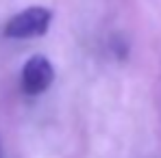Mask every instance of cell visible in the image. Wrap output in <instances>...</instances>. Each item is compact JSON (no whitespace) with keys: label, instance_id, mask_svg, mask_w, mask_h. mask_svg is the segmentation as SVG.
<instances>
[{"label":"cell","instance_id":"6da1fadb","mask_svg":"<svg viewBox=\"0 0 161 158\" xmlns=\"http://www.w3.org/2000/svg\"><path fill=\"white\" fill-rule=\"evenodd\" d=\"M53 22V11L46 7H28L24 11L15 13L2 28L4 37L11 39H33L46 35Z\"/></svg>","mask_w":161,"mask_h":158},{"label":"cell","instance_id":"7a4b0ae2","mask_svg":"<svg viewBox=\"0 0 161 158\" xmlns=\"http://www.w3.org/2000/svg\"><path fill=\"white\" fill-rule=\"evenodd\" d=\"M53 80H54V69L44 54H35V56H31L24 63L20 82H22V91L26 95L44 93L53 84Z\"/></svg>","mask_w":161,"mask_h":158},{"label":"cell","instance_id":"3957f363","mask_svg":"<svg viewBox=\"0 0 161 158\" xmlns=\"http://www.w3.org/2000/svg\"><path fill=\"white\" fill-rule=\"evenodd\" d=\"M0 158H2V156H0Z\"/></svg>","mask_w":161,"mask_h":158}]
</instances>
